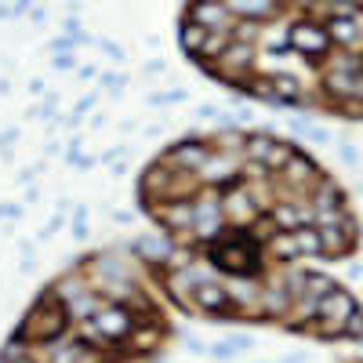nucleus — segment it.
<instances>
[{"label":"nucleus","instance_id":"obj_1","mask_svg":"<svg viewBox=\"0 0 363 363\" xmlns=\"http://www.w3.org/2000/svg\"><path fill=\"white\" fill-rule=\"evenodd\" d=\"M138 207L164 240L149 269L171 313L323 342L363 335L356 298L323 272L356 251V215L294 142L258 131L171 142L142 167Z\"/></svg>","mask_w":363,"mask_h":363},{"label":"nucleus","instance_id":"obj_2","mask_svg":"<svg viewBox=\"0 0 363 363\" xmlns=\"http://www.w3.org/2000/svg\"><path fill=\"white\" fill-rule=\"evenodd\" d=\"M178 44L236 95L363 120V8L193 4L178 11Z\"/></svg>","mask_w":363,"mask_h":363},{"label":"nucleus","instance_id":"obj_3","mask_svg":"<svg viewBox=\"0 0 363 363\" xmlns=\"http://www.w3.org/2000/svg\"><path fill=\"white\" fill-rule=\"evenodd\" d=\"M174 335L149 255L99 251L73 262L26 309L0 363H149Z\"/></svg>","mask_w":363,"mask_h":363}]
</instances>
